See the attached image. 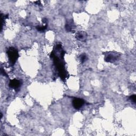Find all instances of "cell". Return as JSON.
<instances>
[{"instance_id":"obj_1","label":"cell","mask_w":136,"mask_h":136,"mask_svg":"<svg viewBox=\"0 0 136 136\" xmlns=\"http://www.w3.org/2000/svg\"><path fill=\"white\" fill-rule=\"evenodd\" d=\"M7 53L10 62L12 64H14L18 57V51L13 47H10L8 50Z\"/></svg>"},{"instance_id":"obj_2","label":"cell","mask_w":136,"mask_h":136,"mask_svg":"<svg viewBox=\"0 0 136 136\" xmlns=\"http://www.w3.org/2000/svg\"><path fill=\"white\" fill-rule=\"evenodd\" d=\"M84 103H85L84 101L82 99H75L73 101L72 104H73V106L74 109L77 110H79L83 106V105L84 104Z\"/></svg>"},{"instance_id":"obj_3","label":"cell","mask_w":136,"mask_h":136,"mask_svg":"<svg viewBox=\"0 0 136 136\" xmlns=\"http://www.w3.org/2000/svg\"><path fill=\"white\" fill-rule=\"evenodd\" d=\"M118 58V56L115 55L114 54H110L105 56V60L108 62H113L116 60Z\"/></svg>"},{"instance_id":"obj_4","label":"cell","mask_w":136,"mask_h":136,"mask_svg":"<svg viewBox=\"0 0 136 136\" xmlns=\"http://www.w3.org/2000/svg\"><path fill=\"white\" fill-rule=\"evenodd\" d=\"M20 81H19L18 80H17V79L12 80L9 83V86L12 88L17 89L19 88V87H20Z\"/></svg>"},{"instance_id":"obj_5","label":"cell","mask_w":136,"mask_h":136,"mask_svg":"<svg viewBox=\"0 0 136 136\" xmlns=\"http://www.w3.org/2000/svg\"><path fill=\"white\" fill-rule=\"evenodd\" d=\"M87 36V34L84 32H80L76 34L77 39L80 41H85L86 40Z\"/></svg>"},{"instance_id":"obj_6","label":"cell","mask_w":136,"mask_h":136,"mask_svg":"<svg viewBox=\"0 0 136 136\" xmlns=\"http://www.w3.org/2000/svg\"><path fill=\"white\" fill-rule=\"evenodd\" d=\"M47 26L45 25V26H37V29L38 31H40V32H43L44 31L46 28H47Z\"/></svg>"},{"instance_id":"obj_7","label":"cell","mask_w":136,"mask_h":136,"mask_svg":"<svg viewBox=\"0 0 136 136\" xmlns=\"http://www.w3.org/2000/svg\"><path fill=\"white\" fill-rule=\"evenodd\" d=\"M86 59H87V56H86V54H82L81 55L80 60H81L82 63H84V62H85Z\"/></svg>"},{"instance_id":"obj_8","label":"cell","mask_w":136,"mask_h":136,"mask_svg":"<svg viewBox=\"0 0 136 136\" xmlns=\"http://www.w3.org/2000/svg\"><path fill=\"white\" fill-rule=\"evenodd\" d=\"M130 99L134 103H135L136 102V96L135 95H133L130 97Z\"/></svg>"}]
</instances>
